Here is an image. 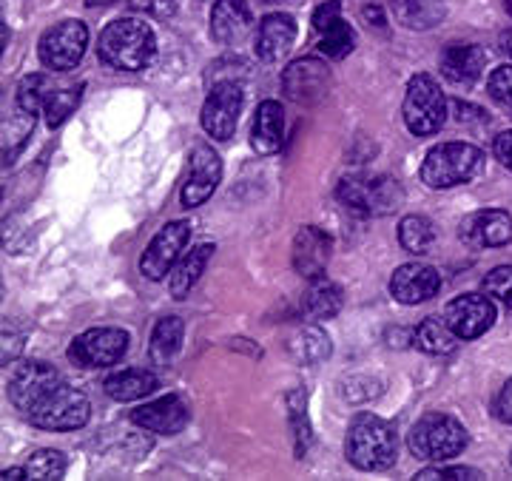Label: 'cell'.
<instances>
[{
	"label": "cell",
	"mask_w": 512,
	"mask_h": 481,
	"mask_svg": "<svg viewBox=\"0 0 512 481\" xmlns=\"http://www.w3.org/2000/svg\"><path fill=\"white\" fill-rule=\"evenodd\" d=\"M157 52V40L146 20L120 18L103 29L97 40L100 60L117 72H140Z\"/></svg>",
	"instance_id": "1"
},
{
	"label": "cell",
	"mask_w": 512,
	"mask_h": 481,
	"mask_svg": "<svg viewBox=\"0 0 512 481\" xmlns=\"http://www.w3.org/2000/svg\"><path fill=\"white\" fill-rule=\"evenodd\" d=\"M345 456L353 467L365 473H379L396 462V430L379 416H359L348 430Z\"/></svg>",
	"instance_id": "2"
},
{
	"label": "cell",
	"mask_w": 512,
	"mask_h": 481,
	"mask_svg": "<svg viewBox=\"0 0 512 481\" xmlns=\"http://www.w3.org/2000/svg\"><path fill=\"white\" fill-rule=\"evenodd\" d=\"M484 174V151L470 143H441L421 163V183L430 188H456Z\"/></svg>",
	"instance_id": "3"
},
{
	"label": "cell",
	"mask_w": 512,
	"mask_h": 481,
	"mask_svg": "<svg viewBox=\"0 0 512 481\" xmlns=\"http://www.w3.org/2000/svg\"><path fill=\"white\" fill-rule=\"evenodd\" d=\"M410 453L424 462H447L467 447L464 425L447 413H427L410 430Z\"/></svg>",
	"instance_id": "4"
},
{
	"label": "cell",
	"mask_w": 512,
	"mask_h": 481,
	"mask_svg": "<svg viewBox=\"0 0 512 481\" xmlns=\"http://www.w3.org/2000/svg\"><path fill=\"white\" fill-rule=\"evenodd\" d=\"M404 126L416 137H427L436 134L447 120V97L439 89L436 77L430 74H416L407 83V94H404Z\"/></svg>",
	"instance_id": "5"
},
{
	"label": "cell",
	"mask_w": 512,
	"mask_h": 481,
	"mask_svg": "<svg viewBox=\"0 0 512 481\" xmlns=\"http://www.w3.org/2000/svg\"><path fill=\"white\" fill-rule=\"evenodd\" d=\"M336 197L339 203L348 205L350 211H359V214H390L396 211L404 200L402 185L390 177H345L339 188H336Z\"/></svg>",
	"instance_id": "6"
},
{
	"label": "cell",
	"mask_w": 512,
	"mask_h": 481,
	"mask_svg": "<svg viewBox=\"0 0 512 481\" xmlns=\"http://www.w3.org/2000/svg\"><path fill=\"white\" fill-rule=\"evenodd\" d=\"M29 422L40 430H55V433H63V430H80V427L89 422L92 416V405L86 399L83 390H74L69 385H57L43 402L37 407H32L29 413Z\"/></svg>",
	"instance_id": "7"
},
{
	"label": "cell",
	"mask_w": 512,
	"mask_h": 481,
	"mask_svg": "<svg viewBox=\"0 0 512 481\" xmlns=\"http://www.w3.org/2000/svg\"><path fill=\"white\" fill-rule=\"evenodd\" d=\"M89 46V29L83 20H60L52 29H46L40 43H37V55L40 63L52 72H69L74 69Z\"/></svg>",
	"instance_id": "8"
},
{
	"label": "cell",
	"mask_w": 512,
	"mask_h": 481,
	"mask_svg": "<svg viewBox=\"0 0 512 481\" xmlns=\"http://www.w3.org/2000/svg\"><path fill=\"white\" fill-rule=\"evenodd\" d=\"M245 103V92L234 77L217 80L202 103V129L214 140H231L239 123V111Z\"/></svg>",
	"instance_id": "9"
},
{
	"label": "cell",
	"mask_w": 512,
	"mask_h": 481,
	"mask_svg": "<svg viewBox=\"0 0 512 481\" xmlns=\"http://www.w3.org/2000/svg\"><path fill=\"white\" fill-rule=\"evenodd\" d=\"M128 351V333L120 328H92L74 336L69 359L80 368H109L117 365Z\"/></svg>",
	"instance_id": "10"
},
{
	"label": "cell",
	"mask_w": 512,
	"mask_h": 481,
	"mask_svg": "<svg viewBox=\"0 0 512 481\" xmlns=\"http://www.w3.org/2000/svg\"><path fill=\"white\" fill-rule=\"evenodd\" d=\"M188 240H191V225L185 220L168 222L165 228H160L143 251V259H140L143 277L151 279V282L165 279V274H171L174 265L180 262V254L185 251Z\"/></svg>",
	"instance_id": "11"
},
{
	"label": "cell",
	"mask_w": 512,
	"mask_h": 481,
	"mask_svg": "<svg viewBox=\"0 0 512 481\" xmlns=\"http://www.w3.org/2000/svg\"><path fill=\"white\" fill-rule=\"evenodd\" d=\"M57 385H60V373L52 365H46L40 359L20 362L18 368L12 370V379H9V402L18 407V410H23V413H29Z\"/></svg>",
	"instance_id": "12"
},
{
	"label": "cell",
	"mask_w": 512,
	"mask_h": 481,
	"mask_svg": "<svg viewBox=\"0 0 512 481\" xmlns=\"http://www.w3.org/2000/svg\"><path fill=\"white\" fill-rule=\"evenodd\" d=\"M282 89H285L288 100H293V103H299V106H316L330 92L328 66L322 60H316V57L293 60L291 66L282 72Z\"/></svg>",
	"instance_id": "13"
},
{
	"label": "cell",
	"mask_w": 512,
	"mask_h": 481,
	"mask_svg": "<svg viewBox=\"0 0 512 481\" xmlns=\"http://www.w3.org/2000/svg\"><path fill=\"white\" fill-rule=\"evenodd\" d=\"M447 325L456 331L458 339H478L495 325V305L487 294H461L456 296L447 311Z\"/></svg>",
	"instance_id": "14"
},
{
	"label": "cell",
	"mask_w": 512,
	"mask_h": 481,
	"mask_svg": "<svg viewBox=\"0 0 512 481\" xmlns=\"http://www.w3.org/2000/svg\"><path fill=\"white\" fill-rule=\"evenodd\" d=\"M222 180V160L220 154L211 146H197L191 151V174L188 183L183 185V205L185 208H197L202 205Z\"/></svg>",
	"instance_id": "15"
},
{
	"label": "cell",
	"mask_w": 512,
	"mask_h": 481,
	"mask_svg": "<svg viewBox=\"0 0 512 481\" xmlns=\"http://www.w3.org/2000/svg\"><path fill=\"white\" fill-rule=\"evenodd\" d=\"M441 291V277L433 265L407 262L390 279V294L402 305H421Z\"/></svg>",
	"instance_id": "16"
},
{
	"label": "cell",
	"mask_w": 512,
	"mask_h": 481,
	"mask_svg": "<svg viewBox=\"0 0 512 481\" xmlns=\"http://www.w3.org/2000/svg\"><path fill=\"white\" fill-rule=\"evenodd\" d=\"M330 251H333V242H330L328 234L322 228H316V225H305L293 237V271L305 279L322 277L330 262Z\"/></svg>",
	"instance_id": "17"
},
{
	"label": "cell",
	"mask_w": 512,
	"mask_h": 481,
	"mask_svg": "<svg viewBox=\"0 0 512 481\" xmlns=\"http://www.w3.org/2000/svg\"><path fill=\"white\" fill-rule=\"evenodd\" d=\"M458 237L467 242L470 248H501L512 240V220L507 211L487 208L476 211L461 222Z\"/></svg>",
	"instance_id": "18"
},
{
	"label": "cell",
	"mask_w": 512,
	"mask_h": 481,
	"mask_svg": "<svg viewBox=\"0 0 512 481\" xmlns=\"http://www.w3.org/2000/svg\"><path fill=\"white\" fill-rule=\"evenodd\" d=\"M131 422L157 436H177L188 425V405L180 396H163L157 402L131 410Z\"/></svg>",
	"instance_id": "19"
},
{
	"label": "cell",
	"mask_w": 512,
	"mask_h": 481,
	"mask_svg": "<svg viewBox=\"0 0 512 481\" xmlns=\"http://www.w3.org/2000/svg\"><path fill=\"white\" fill-rule=\"evenodd\" d=\"M441 74L456 83V86H473L484 66H487V52L476 46V43H450L441 52Z\"/></svg>",
	"instance_id": "20"
},
{
	"label": "cell",
	"mask_w": 512,
	"mask_h": 481,
	"mask_svg": "<svg viewBox=\"0 0 512 481\" xmlns=\"http://www.w3.org/2000/svg\"><path fill=\"white\" fill-rule=\"evenodd\" d=\"M254 26L251 9L245 0H217L211 9V37L220 46H237Z\"/></svg>",
	"instance_id": "21"
},
{
	"label": "cell",
	"mask_w": 512,
	"mask_h": 481,
	"mask_svg": "<svg viewBox=\"0 0 512 481\" xmlns=\"http://www.w3.org/2000/svg\"><path fill=\"white\" fill-rule=\"evenodd\" d=\"M293 40H296V20L291 15H285V12H274V15H265L262 23H259L254 52L259 60L276 63L279 57L288 55Z\"/></svg>",
	"instance_id": "22"
},
{
	"label": "cell",
	"mask_w": 512,
	"mask_h": 481,
	"mask_svg": "<svg viewBox=\"0 0 512 481\" xmlns=\"http://www.w3.org/2000/svg\"><path fill=\"white\" fill-rule=\"evenodd\" d=\"M282 134H285V111L276 100L259 103L254 117V129H251V146L256 154H274L282 146Z\"/></svg>",
	"instance_id": "23"
},
{
	"label": "cell",
	"mask_w": 512,
	"mask_h": 481,
	"mask_svg": "<svg viewBox=\"0 0 512 481\" xmlns=\"http://www.w3.org/2000/svg\"><path fill=\"white\" fill-rule=\"evenodd\" d=\"M342 305H345V294H342V288H339L333 279L325 277V274L311 279V288H308L305 296H302V314L308 316L311 322L336 316L339 311H342Z\"/></svg>",
	"instance_id": "24"
},
{
	"label": "cell",
	"mask_w": 512,
	"mask_h": 481,
	"mask_svg": "<svg viewBox=\"0 0 512 481\" xmlns=\"http://www.w3.org/2000/svg\"><path fill=\"white\" fill-rule=\"evenodd\" d=\"M211 257H214V245L211 242H200L197 248H191L185 257H180V262L171 271V285H168V291H171L174 299H185V296L191 294V288L200 282L202 271H205V265H208Z\"/></svg>",
	"instance_id": "25"
},
{
	"label": "cell",
	"mask_w": 512,
	"mask_h": 481,
	"mask_svg": "<svg viewBox=\"0 0 512 481\" xmlns=\"http://www.w3.org/2000/svg\"><path fill=\"white\" fill-rule=\"evenodd\" d=\"M157 376L151 370L143 368H128L120 373H111L106 379V393H109L114 402H137V399H146L157 390Z\"/></svg>",
	"instance_id": "26"
},
{
	"label": "cell",
	"mask_w": 512,
	"mask_h": 481,
	"mask_svg": "<svg viewBox=\"0 0 512 481\" xmlns=\"http://www.w3.org/2000/svg\"><path fill=\"white\" fill-rule=\"evenodd\" d=\"M183 333L185 322L180 316H163V319L157 322L154 333H151V348H148L151 365L168 368V365L174 362V356L183 348Z\"/></svg>",
	"instance_id": "27"
},
{
	"label": "cell",
	"mask_w": 512,
	"mask_h": 481,
	"mask_svg": "<svg viewBox=\"0 0 512 481\" xmlns=\"http://www.w3.org/2000/svg\"><path fill=\"white\" fill-rule=\"evenodd\" d=\"M413 345L424 353H433V356H444V353H453L458 348L456 331L447 325V319H424L416 333H413Z\"/></svg>",
	"instance_id": "28"
},
{
	"label": "cell",
	"mask_w": 512,
	"mask_h": 481,
	"mask_svg": "<svg viewBox=\"0 0 512 481\" xmlns=\"http://www.w3.org/2000/svg\"><path fill=\"white\" fill-rule=\"evenodd\" d=\"M288 348H291L296 362H302V365H319V362H325L330 356V339L322 328L305 325L302 331L293 336Z\"/></svg>",
	"instance_id": "29"
},
{
	"label": "cell",
	"mask_w": 512,
	"mask_h": 481,
	"mask_svg": "<svg viewBox=\"0 0 512 481\" xmlns=\"http://www.w3.org/2000/svg\"><path fill=\"white\" fill-rule=\"evenodd\" d=\"M353 46H356V32L348 26V20L339 18L330 20L328 26L319 32V52L330 60H342V57H348L353 52Z\"/></svg>",
	"instance_id": "30"
},
{
	"label": "cell",
	"mask_w": 512,
	"mask_h": 481,
	"mask_svg": "<svg viewBox=\"0 0 512 481\" xmlns=\"http://www.w3.org/2000/svg\"><path fill=\"white\" fill-rule=\"evenodd\" d=\"M393 6H396L399 20L410 29H430L444 15L441 0H393Z\"/></svg>",
	"instance_id": "31"
},
{
	"label": "cell",
	"mask_w": 512,
	"mask_h": 481,
	"mask_svg": "<svg viewBox=\"0 0 512 481\" xmlns=\"http://www.w3.org/2000/svg\"><path fill=\"white\" fill-rule=\"evenodd\" d=\"M399 242H402L404 251H410V254H427L430 245L436 242V228L421 214H407L399 222Z\"/></svg>",
	"instance_id": "32"
},
{
	"label": "cell",
	"mask_w": 512,
	"mask_h": 481,
	"mask_svg": "<svg viewBox=\"0 0 512 481\" xmlns=\"http://www.w3.org/2000/svg\"><path fill=\"white\" fill-rule=\"evenodd\" d=\"M80 94H83V86L77 89H52L46 92V100H43V114H46V126L49 129H57L69 120V114H74L77 103H80Z\"/></svg>",
	"instance_id": "33"
},
{
	"label": "cell",
	"mask_w": 512,
	"mask_h": 481,
	"mask_svg": "<svg viewBox=\"0 0 512 481\" xmlns=\"http://www.w3.org/2000/svg\"><path fill=\"white\" fill-rule=\"evenodd\" d=\"M29 479L37 481H55L66 476V456L60 450H37L26 462Z\"/></svg>",
	"instance_id": "34"
},
{
	"label": "cell",
	"mask_w": 512,
	"mask_h": 481,
	"mask_svg": "<svg viewBox=\"0 0 512 481\" xmlns=\"http://www.w3.org/2000/svg\"><path fill=\"white\" fill-rule=\"evenodd\" d=\"M288 410H291L293 439H296V456L302 459L311 447V422H308V410H305V393L293 390L288 396Z\"/></svg>",
	"instance_id": "35"
},
{
	"label": "cell",
	"mask_w": 512,
	"mask_h": 481,
	"mask_svg": "<svg viewBox=\"0 0 512 481\" xmlns=\"http://www.w3.org/2000/svg\"><path fill=\"white\" fill-rule=\"evenodd\" d=\"M46 92H49V89H46V77H43V74H29V77H23L18 86V111L35 117L37 109H43Z\"/></svg>",
	"instance_id": "36"
},
{
	"label": "cell",
	"mask_w": 512,
	"mask_h": 481,
	"mask_svg": "<svg viewBox=\"0 0 512 481\" xmlns=\"http://www.w3.org/2000/svg\"><path fill=\"white\" fill-rule=\"evenodd\" d=\"M481 291L487 296L501 299L504 305H512V265H498L493 268L484 282H481Z\"/></svg>",
	"instance_id": "37"
},
{
	"label": "cell",
	"mask_w": 512,
	"mask_h": 481,
	"mask_svg": "<svg viewBox=\"0 0 512 481\" xmlns=\"http://www.w3.org/2000/svg\"><path fill=\"white\" fill-rule=\"evenodd\" d=\"M487 92L493 100L512 106V66H498L490 80H487Z\"/></svg>",
	"instance_id": "38"
},
{
	"label": "cell",
	"mask_w": 512,
	"mask_h": 481,
	"mask_svg": "<svg viewBox=\"0 0 512 481\" xmlns=\"http://www.w3.org/2000/svg\"><path fill=\"white\" fill-rule=\"evenodd\" d=\"M416 479H484V473H478L476 467H427Z\"/></svg>",
	"instance_id": "39"
},
{
	"label": "cell",
	"mask_w": 512,
	"mask_h": 481,
	"mask_svg": "<svg viewBox=\"0 0 512 481\" xmlns=\"http://www.w3.org/2000/svg\"><path fill=\"white\" fill-rule=\"evenodd\" d=\"M128 6L137 9V12H148L154 18H171L177 12L174 0H128Z\"/></svg>",
	"instance_id": "40"
},
{
	"label": "cell",
	"mask_w": 512,
	"mask_h": 481,
	"mask_svg": "<svg viewBox=\"0 0 512 481\" xmlns=\"http://www.w3.org/2000/svg\"><path fill=\"white\" fill-rule=\"evenodd\" d=\"M339 15H342V3H339V0H328V3H322V6L313 12V29H316V32H322L330 20H336Z\"/></svg>",
	"instance_id": "41"
},
{
	"label": "cell",
	"mask_w": 512,
	"mask_h": 481,
	"mask_svg": "<svg viewBox=\"0 0 512 481\" xmlns=\"http://www.w3.org/2000/svg\"><path fill=\"white\" fill-rule=\"evenodd\" d=\"M20 339H23V333H15L12 322H6L3 325V365H9L20 353V345H23Z\"/></svg>",
	"instance_id": "42"
},
{
	"label": "cell",
	"mask_w": 512,
	"mask_h": 481,
	"mask_svg": "<svg viewBox=\"0 0 512 481\" xmlns=\"http://www.w3.org/2000/svg\"><path fill=\"white\" fill-rule=\"evenodd\" d=\"M495 416L512 425V379H507V385L501 388L498 399H495Z\"/></svg>",
	"instance_id": "43"
},
{
	"label": "cell",
	"mask_w": 512,
	"mask_h": 481,
	"mask_svg": "<svg viewBox=\"0 0 512 481\" xmlns=\"http://www.w3.org/2000/svg\"><path fill=\"white\" fill-rule=\"evenodd\" d=\"M495 157L504 163L507 168H512V131H504L495 137Z\"/></svg>",
	"instance_id": "44"
},
{
	"label": "cell",
	"mask_w": 512,
	"mask_h": 481,
	"mask_svg": "<svg viewBox=\"0 0 512 481\" xmlns=\"http://www.w3.org/2000/svg\"><path fill=\"white\" fill-rule=\"evenodd\" d=\"M3 479H29V473H26V467H9V470H3Z\"/></svg>",
	"instance_id": "45"
},
{
	"label": "cell",
	"mask_w": 512,
	"mask_h": 481,
	"mask_svg": "<svg viewBox=\"0 0 512 481\" xmlns=\"http://www.w3.org/2000/svg\"><path fill=\"white\" fill-rule=\"evenodd\" d=\"M501 46H504V52L512 57V29H507V32L501 35Z\"/></svg>",
	"instance_id": "46"
},
{
	"label": "cell",
	"mask_w": 512,
	"mask_h": 481,
	"mask_svg": "<svg viewBox=\"0 0 512 481\" xmlns=\"http://www.w3.org/2000/svg\"><path fill=\"white\" fill-rule=\"evenodd\" d=\"M111 3H114V0H86V6H89V9H97V6H111Z\"/></svg>",
	"instance_id": "47"
},
{
	"label": "cell",
	"mask_w": 512,
	"mask_h": 481,
	"mask_svg": "<svg viewBox=\"0 0 512 481\" xmlns=\"http://www.w3.org/2000/svg\"><path fill=\"white\" fill-rule=\"evenodd\" d=\"M504 6H507V12L512 15V0H504Z\"/></svg>",
	"instance_id": "48"
}]
</instances>
